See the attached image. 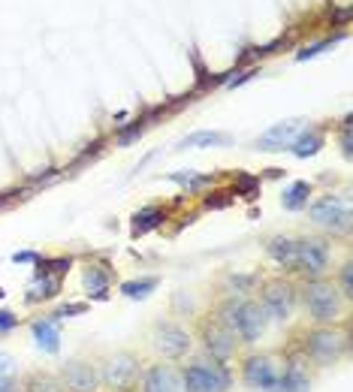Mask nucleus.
Masks as SVG:
<instances>
[{
  "mask_svg": "<svg viewBox=\"0 0 353 392\" xmlns=\"http://www.w3.org/2000/svg\"><path fill=\"white\" fill-rule=\"evenodd\" d=\"M215 314L236 332L241 344H257V341L266 335V329H269V314L263 311V305L254 302V299H236L233 296V299L220 302Z\"/></svg>",
  "mask_w": 353,
  "mask_h": 392,
  "instance_id": "obj_1",
  "label": "nucleus"
},
{
  "mask_svg": "<svg viewBox=\"0 0 353 392\" xmlns=\"http://www.w3.org/2000/svg\"><path fill=\"white\" fill-rule=\"evenodd\" d=\"M302 302H305L308 317L314 320L317 326L338 323V320L347 317V308H350V299L341 293L332 281H324V278L308 281L305 290H302Z\"/></svg>",
  "mask_w": 353,
  "mask_h": 392,
  "instance_id": "obj_2",
  "label": "nucleus"
},
{
  "mask_svg": "<svg viewBox=\"0 0 353 392\" xmlns=\"http://www.w3.org/2000/svg\"><path fill=\"white\" fill-rule=\"evenodd\" d=\"M347 350H350L347 329H341L335 323L314 326V329H308V335H305V356L314 362L317 368L338 365V362L347 356Z\"/></svg>",
  "mask_w": 353,
  "mask_h": 392,
  "instance_id": "obj_3",
  "label": "nucleus"
},
{
  "mask_svg": "<svg viewBox=\"0 0 353 392\" xmlns=\"http://www.w3.org/2000/svg\"><path fill=\"white\" fill-rule=\"evenodd\" d=\"M181 384H185V392H229L233 371L227 368V362L199 356L181 368Z\"/></svg>",
  "mask_w": 353,
  "mask_h": 392,
  "instance_id": "obj_4",
  "label": "nucleus"
},
{
  "mask_svg": "<svg viewBox=\"0 0 353 392\" xmlns=\"http://www.w3.org/2000/svg\"><path fill=\"white\" fill-rule=\"evenodd\" d=\"M145 362L133 350H115L100 362V377L109 392H136L139 374H142Z\"/></svg>",
  "mask_w": 353,
  "mask_h": 392,
  "instance_id": "obj_5",
  "label": "nucleus"
},
{
  "mask_svg": "<svg viewBox=\"0 0 353 392\" xmlns=\"http://www.w3.org/2000/svg\"><path fill=\"white\" fill-rule=\"evenodd\" d=\"M148 347L157 359L175 362V359H185L194 350V335L181 323H175V320H157L148 332Z\"/></svg>",
  "mask_w": 353,
  "mask_h": 392,
  "instance_id": "obj_6",
  "label": "nucleus"
},
{
  "mask_svg": "<svg viewBox=\"0 0 353 392\" xmlns=\"http://www.w3.org/2000/svg\"><path fill=\"white\" fill-rule=\"evenodd\" d=\"M197 338H199V344H203L206 356L218 359V362H233L239 356L241 341H239V335L218 314H208V317L199 320Z\"/></svg>",
  "mask_w": 353,
  "mask_h": 392,
  "instance_id": "obj_7",
  "label": "nucleus"
},
{
  "mask_svg": "<svg viewBox=\"0 0 353 392\" xmlns=\"http://www.w3.org/2000/svg\"><path fill=\"white\" fill-rule=\"evenodd\" d=\"M284 371V362H281L275 353H248L241 359L239 377L248 389H260V392H272Z\"/></svg>",
  "mask_w": 353,
  "mask_h": 392,
  "instance_id": "obj_8",
  "label": "nucleus"
},
{
  "mask_svg": "<svg viewBox=\"0 0 353 392\" xmlns=\"http://www.w3.org/2000/svg\"><path fill=\"white\" fill-rule=\"evenodd\" d=\"M60 384L67 392H100L103 377H100V362L91 356H73L60 365Z\"/></svg>",
  "mask_w": 353,
  "mask_h": 392,
  "instance_id": "obj_9",
  "label": "nucleus"
},
{
  "mask_svg": "<svg viewBox=\"0 0 353 392\" xmlns=\"http://www.w3.org/2000/svg\"><path fill=\"white\" fill-rule=\"evenodd\" d=\"M260 305H263L269 320H287L296 305V287L284 278H272L260 287Z\"/></svg>",
  "mask_w": 353,
  "mask_h": 392,
  "instance_id": "obj_10",
  "label": "nucleus"
},
{
  "mask_svg": "<svg viewBox=\"0 0 353 392\" xmlns=\"http://www.w3.org/2000/svg\"><path fill=\"white\" fill-rule=\"evenodd\" d=\"M136 392H185V384H181V368L173 365L166 359L148 362L139 374Z\"/></svg>",
  "mask_w": 353,
  "mask_h": 392,
  "instance_id": "obj_11",
  "label": "nucleus"
},
{
  "mask_svg": "<svg viewBox=\"0 0 353 392\" xmlns=\"http://www.w3.org/2000/svg\"><path fill=\"white\" fill-rule=\"evenodd\" d=\"M329 269V245L324 238H299L296 241V271L320 278Z\"/></svg>",
  "mask_w": 353,
  "mask_h": 392,
  "instance_id": "obj_12",
  "label": "nucleus"
},
{
  "mask_svg": "<svg viewBox=\"0 0 353 392\" xmlns=\"http://www.w3.org/2000/svg\"><path fill=\"white\" fill-rule=\"evenodd\" d=\"M308 215H311L314 224L326 227V229H335V233H347L350 229V208L335 196L317 199V203L308 208Z\"/></svg>",
  "mask_w": 353,
  "mask_h": 392,
  "instance_id": "obj_13",
  "label": "nucleus"
},
{
  "mask_svg": "<svg viewBox=\"0 0 353 392\" xmlns=\"http://www.w3.org/2000/svg\"><path fill=\"white\" fill-rule=\"evenodd\" d=\"M302 127H305V121H281V124L269 127L263 136L257 139V148L260 151H284V145H293V139L302 133Z\"/></svg>",
  "mask_w": 353,
  "mask_h": 392,
  "instance_id": "obj_14",
  "label": "nucleus"
},
{
  "mask_svg": "<svg viewBox=\"0 0 353 392\" xmlns=\"http://www.w3.org/2000/svg\"><path fill=\"white\" fill-rule=\"evenodd\" d=\"M272 392H311V374L302 362H287Z\"/></svg>",
  "mask_w": 353,
  "mask_h": 392,
  "instance_id": "obj_15",
  "label": "nucleus"
},
{
  "mask_svg": "<svg viewBox=\"0 0 353 392\" xmlns=\"http://www.w3.org/2000/svg\"><path fill=\"white\" fill-rule=\"evenodd\" d=\"M269 257L272 259H278L284 269H293L296 271V241L293 238H287V236H275V238H269Z\"/></svg>",
  "mask_w": 353,
  "mask_h": 392,
  "instance_id": "obj_16",
  "label": "nucleus"
},
{
  "mask_svg": "<svg viewBox=\"0 0 353 392\" xmlns=\"http://www.w3.org/2000/svg\"><path fill=\"white\" fill-rule=\"evenodd\" d=\"M22 392H67V389L52 371H30L22 384Z\"/></svg>",
  "mask_w": 353,
  "mask_h": 392,
  "instance_id": "obj_17",
  "label": "nucleus"
},
{
  "mask_svg": "<svg viewBox=\"0 0 353 392\" xmlns=\"http://www.w3.org/2000/svg\"><path fill=\"white\" fill-rule=\"evenodd\" d=\"M82 284L88 293H94L97 299H106V290L112 284V275H109L106 266H88L85 275H82Z\"/></svg>",
  "mask_w": 353,
  "mask_h": 392,
  "instance_id": "obj_18",
  "label": "nucleus"
},
{
  "mask_svg": "<svg viewBox=\"0 0 353 392\" xmlns=\"http://www.w3.org/2000/svg\"><path fill=\"white\" fill-rule=\"evenodd\" d=\"M34 335H36V344L46 350V353H58L60 350V335L52 320H36L34 323Z\"/></svg>",
  "mask_w": 353,
  "mask_h": 392,
  "instance_id": "obj_19",
  "label": "nucleus"
},
{
  "mask_svg": "<svg viewBox=\"0 0 353 392\" xmlns=\"http://www.w3.org/2000/svg\"><path fill=\"white\" fill-rule=\"evenodd\" d=\"M215 145H229V136L227 133H208V130H203V133H194V136L181 139L178 151H187V148H215Z\"/></svg>",
  "mask_w": 353,
  "mask_h": 392,
  "instance_id": "obj_20",
  "label": "nucleus"
},
{
  "mask_svg": "<svg viewBox=\"0 0 353 392\" xmlns=\"http://www.w3.org/2000/svg\"><path fill=\"white\" fill-rule=\"evenodd\" d=\"M60 290V281L58 278H48V275H43V278H36L34 284L27 287V302H39V299H52L55 293Z\"/></svg>",
  "mask_w": 353,
  "mask_h": 392,
  "instance_id": "obj_21",
  "label": "nucleus"
},
{
  "mask_svg": "<svg viewBox=\"0 0 353 392\" xmlns=\"http://www.w3.org/2000/svg\"><path fill=\"white\" fill-rule=\"evenodd\" d=\"M320 145H324V136L317 133V130H311V133H299L293 139V154L296 157H311V154H317Z\"/></svg>",
  "mask_w": 353,
  "mask_h": 392,
  "instance_id": "obj_22",
  "label": "nucleus"
},
{
  "mask_svg": "<svg viewBox=\"0 0 353 392\" xmlns=\"http://www.w3.org/2000/svg\"><path fill=\"white\" fill-rule=\"evenodd\" d=\"M308 194H311V187L305 184V181H296V184L284 194V208L299 211L302 205H308Z\"/></svg>",
  "mask_w": 353,
  "mask_h": 392,
  "instance_id": "obj_23",
  "label": "nucleus"
},
{
  "mask_svg": "<svg viewBox=\"0 0 353 392\" xmlns=\"http://www.w3.org/2000/svg\"><path fill=\"white\" fill-rule=\"evenodd\" d=\"M157 287V278H145V281H127V284H121V293L130 296V299H145L151 290Z\"/></svg>",
  "mask_w": 353,
  "mask_h": 392,
  "instance_id": "obj_24",
  "label": "nucleus"
},
{
  "mask_svg": "<svg viewBox=\"0 0 353 392\" xmlns=\"http://www.w3.org/2000/svg\"><path fill=\"white\" fill-rule=\"evenodd\" d=\"M160 217H164V211H160V208H145V211H139V215L133 217V233H136V236L145 233V229L154 227Z\"/></svg>",
  "mask_w": 353,
  "mask_h": 392,
  "instance_id": "obj_25",
  "label": "nucleus"
},
{
  "mask_svg": "<svg viewBox=\"0 0 353 392\" xmlns=\"http://www.w3.org/2000/svg\"><path fill=\"white\" fill-rule=\"evenodd\" d=\"M227 284L233 287L239 296H248V293H254L257 278H254V275H229V278H227ZM236 293H233V296H236Z\"/></svg>",
  "mask_w": 353,
  "mask_h": 392,
  "instance_id": "obj_26",
  "label": "nucleus"
},
{
  "mask_svg": "<svg viewBox=\"0 0 353 392\" xmlns=\"http://www.w3.org/2000/svg\"><path fill=\"white\" fill-rule=\"evenodd\" d=\"M350 275H353V266L345 263V266H341V271H338V284H341V293H345L347 299L353 296V281H350Z\"/></svg>",
  "mask_w": 353,
  "mask_h": 392,
  "instance_id": "obj_27",
  "label": "nucleus"
},
{
  "mask_svg": "<svg viewBox=\"0 0 353 392\" xmlns=\"http://www.w3.org/2000/svg\"><path fill=\"white\" fill-rule=\"evenodd\" d=\"M335 39H341V34H338V36H332V39H324V43H314V46L302 48V52H299L296 58H299V60H305V58H314V55H320V52H324V48H329L332 43H335Z\"/></svg>",
  "mask_w": 353,
  "mask_h": 392,
  "instance_id": "obj_28",
  "label": "nucleus"
},
{
  "mask_svg": "<svg viewBox=\"0 0 353 392\" xmlns=\"http://www.w3.org/2000/svg\"><path fill=\"white\" fill-rule=\"evenodd\" d=\"M85 311H88V305H82V302H76V305H64L60 311H55V314L48 317V320H52V323H58V320H64V317H69V314H85Z\"/></svg>",
  "mask_w": 353,
  "mask_h": 392,
  "instance_id": "obj_29",
  "label": "nucleus"
},
{
  "mask_svg": "<svg viewBox=\"0 0 353 392\" xmlns=\"http://www.w3.org/2000/svg\"><path fill=\"white\" fill-rule=\"evenodd\" d=\"M13 374H15V362L9 356H0V386L13 384Z\"/></svg>",
  "mask_w": 353,
  "mask_h": 392,
  "instance_id": "obj_30",
  "label": "nucleus"
},
{
  "mask_svg": "<svg viewBox=\"0 0 353 392\" xmlns=\"http://www.w3.org/2000/svg\"><path fill=\"white\" fill-rule=\"evenodd\" d=\"M173 181H178V184H187V187H197V184H206L208 178L206 175H194V173H187V175L185 173H175Z\"/></svg>",
  "mask_w": 353,
  "mask_h": 392,
  "instance_id": "obj_31",
  "label": "nucleus"
},
{
  "mask_svg": "<svg viewBox=\"0 0 353 392\" xmlns=\"http://www.w3.org/2000/svg\"><path fill=\"white\" fill-rule=\"evenodd\" d=\"M18 326V317H13L9 311H0V332H9Z\"/></svg>",
  "mask_w": 353,
  "mask_h": 392,
  "instance_id": "obj_32",
  "label": "nucleus"
},
{
  "mask_svg": "<svg viewBox=\"0 0 353 392\" xmlns=\"http://www.w3.org/2000/svg\"><path fill=\"white\" fill-rule=\"evenodd\" d=\"M13 259H15V263H36L39 257H36V254H30V250H25V254H15Z\"/></svg>",
  "mask_w": 353,
  "mask_h": 392,
  "instance_id": "obj_33",
  "label": "nucleus"
},
{
  "mask_svg": "<svg viewBox=\"0 0 353 392\" xmlns=\"http://www.w3.org/2000/svg\"><path fill=\"white\" fill-rule=\"evenodd\" d=\"M0 392H22V386H18L15 380H13V384H4V386H0Z\"/></svg>",
  "mask_w": 353,
  "mask_h": 392,
  "instance_id": "obj_34",
  "label": "nucleus"
}]
</instances>
